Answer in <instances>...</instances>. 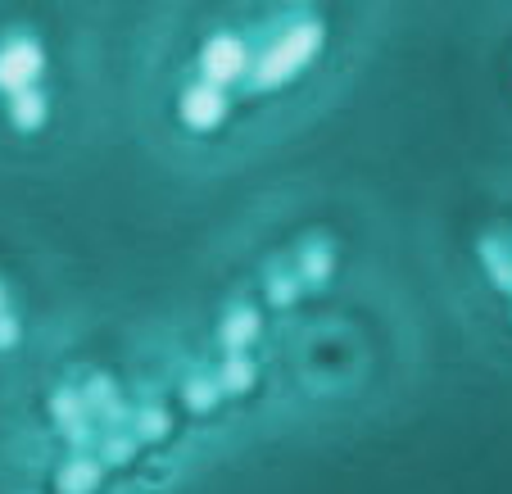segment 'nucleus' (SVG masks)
I'll list each match as a JSON object with an SVG mask.
<instances>
[{"label": "nucleus", "mask_w": 512, "mask_h": 494, "mask_svg": "<svg viewBox=\"0 0 512 494\" xmlns=\"http://www.w3.org/2000/svg\"><path fill=\"white\" fill-rule=\"evenodd\" d=\"M318 46H322V23L313 19V14H295V19L259 50V59H254V82L272 87V82L290 78L300 64H309Z\"/></svg>", "instance_id": "obj_1"}, {"label": "nucleus", "mask_w": 512, "mask_h": 494, "mask_svg": "<svg viewBox=\"0 0 512 494\" xmlns=\"http://www.w3.org/2000/svg\"><path fill=\"white\" fill-rule=\"evenodd\" d=\"M200 68L209 82L227 87V82L245 78V68H250V46H245L236 32H213V37L200 46Z\"/></svg>", "instance_id": "obj_2"}, {"label": "nucleus", "mask_w": 512, "mask_h": 494, "mask_svg": "<svg viewBox=\"0 0 512 494\" xmlns=\"http://www.w3.org/2000/svg\"><path fill=\"white\" fill-rule=\"evenodd\" d=\"M46 68V50L41 41L32 37H10L0 41V87L10 91H23V87H37V73Z\"/></svg>", "instance_id": "obj_3"}, {"label": "nucleus", "mask_w": 512, "mask_h": 494, "mask_svg": "<svg viewBox=\"0 0 512 494\" xmlns=\"http://www.w3.org/2000/svg\"><path fill=\"white\" fill-rule=\"evenodd\" d=\"M177 114H182V123H191V127H213L227 114V91L209 78L191 82V87H182V96H177Z\"/></svg>", "instance_id": "obj_4"}, {"label": "nucleus", "mask_w": 512, "mask_h": 494, "mask_svg": "<svg viewBox=\"0 0 512 494\" xmlns=\"http://www.w3.org/2000/svg\"><path fill=\"white\" fill-rule=\"evenodd\" d=\"M50 413H55V422L64 427V436L73 440V445H87L91 440V408H87L82 390L59 386L55 395H50Z\"/></svg>", "instance_id": "obj_5"}, {"label": "nucleus", "mask_w": 512, "mask_h": 494, "mask_svg": "<svg viewBox=\"0 0 512 494\" xmlns=\"http://www.w3.org/2000/svg\"><path fill=\"white\" fill-rule=\"evenodd\" d=\"M100 472H105V458H91V454H73L64 467H59L55 485L59 494H87L91 485L100 481Z\"/></svg>", "instance_id": "obj_6"}, {"label": "nucleus", "mask_w": 512, "mask_h": 494, "mask_svg": "<svg viewBox=\"0 0 512 494\" xmlns=\"http://www.w3.org/2000/svg\"><path fill=\"white\" fill-rule=\"evenodd\" d=\"M218 336H223V345H227V349H245L254 336H259V313L245 309V304H236V309L223 318Z\"/></svg>", "instance_id": "obj_7"}, {"label": "nucleus", "mask_w": 512, "mask_h": 494, "mask_svg": "<svg viewBox=\"0 0 512 494\" xmlns=\"http://www.w3.org/2000/svg\"><path fill=\"white\" fill-rule=\"evenodd\" d=\"M82 395H87L91 413H105V422H123V417H127V408L118 404V386L109 377H100V372L87 381V390H82Z\"/></svg>", "instance_id": "obj_8"}, {"label": "nucleus", "mask_w": 512, "mask_h": 494, "mask_svg": "<svg viewBox=\"0 0 512 494\" xmlns=\"http://www.w3.org/2000/svg\"><path fill=\"white\" fill-rule=\"evenodd\" d=\"M10 118L19 127H37L41 118H46V91L41 87H23L10 96Z\"/></svg>", "instance_id": "obj_9"}, {"label": "nucleus", "mask_w": 512, "mask_h": 494, "mask_svg": "<svg viewBox=\"0 0 512 494\" xmlns=\"http://www.w3.org/2000/svg\"><path fill=\"white\" fill-rule=\"evenodd\" d=\"M254 381V363H250V354L245 349H232L223 363H218V386H227V390H245Z\"/></svg>", "instance_id": "obj_10"}, {"label": "nucleus", "mask_w": 512, "mask_h": 494, "mask_svg": "<svg viewBox=\"0 0 512 494\" xmlns=\"http://www.w3.org/2000/svg\"><path fill=\"white\" fill-rule=\"evenodd\" d=\"M300 268H304V277H327L331 272V245L322 236H309L300 245Z\"/></svg>", "instance_id": "obj_11"}, {"label": "nucleus", "mask_w": 512, "mask_h": 494, "mask_svg": "<svg viewBox=\"0 0 512 494\" xmlns=\"http://www.w3.org/2000/svg\"><path fill=\"white\" fill-rule=\"evenodd\" d=\"M132 431H136V436H164V431H168V413H164V408H155V404L136 408V413H132Z\"/></svg>", "instance_id": "obj_12"}, {"label": "nucleus", "mask_w": 512, "mask_h": 494, "mask_svg": "<svg viewBox=\"0 0 512 494\" xmlns=\"http://www.w3.org/2000/svg\"><path fill=\"white\" fill-rule=\"evenodd\" d=\"M132 449H136V436H127V431H109V436H100V458H109V463H123Z\"/></svg>", "instance_id": "obj_13"}, {"label": "nucleus", "mask_w": 512, "mask_h": 494, "mask_svg": "<svg viewBox=\"0 0 512 494\" xmlns=\"http://www.w3.org/2000/svg\"><path fill=\"white\" fill-rule=\"evenodd\" d=\"M182 395L191 399V408H209L213 399H218V381H209V377H191V381H186Z\"/></svg>", "instance_id": "obj_14"}, {"label": "nucleus", "mask_w": 512, "mask_h": 494, "mask_svg": "<svg viewBox=\"0 0 512 494\" xmlns=\"http://www.w3.org/2000/svg\"><path fill=\"white\" fill-rule=\"evenodd\" d=\"M268 295H272L277 304H290V300H295V277H281L277 263L268 268Z\"/></svg>", "instance_id": "obj_15"}, {"label": "nucleus", "mask_w": 512, "mask_h": 494, "mask_svg": "<svg viewBox=\"0 0 512 494\" xmlns=\"http://www.w3.org/2000/svg\"><path fill=\"white\" fill-rule=\"evenodd\" d=\"M14 340H19V318L10 309H0V349L14 345Z\"/></svg>", "instance_id": "obj_16"}, {"label": "nucleus", "mask_w": 512, "mask_h": 494, "mask_svg": "<svg viewBox=\"0 0 512 494\" xmlns=\"http://www.w3.org/2000/svg\"><path fill=\"white\" fill-rule=\"evenodd\" d=\"M0 309H5V281H0Z\"/></svg>", "instance_id": "obj_17"}]
</instances>
